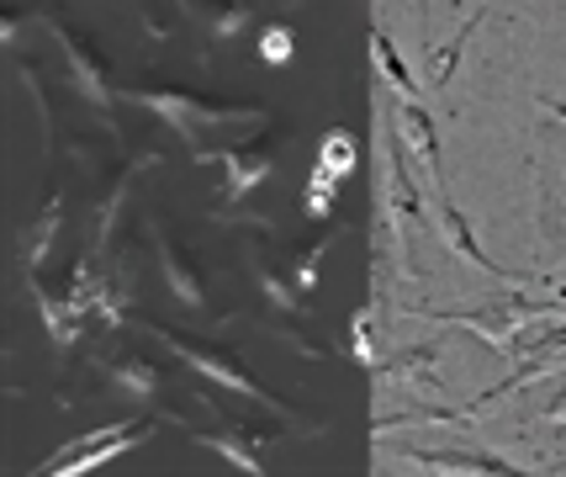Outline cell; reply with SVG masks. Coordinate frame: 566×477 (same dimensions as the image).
Masks as SVG:
<instances>
[{"label": "cell", "instance_id": "27", "mask_svg": "<svg viewBox=\"0 0 566 477\" xmlns=\"http://www.w3.org/2000/svg\"><path fill=\"white\" fill-rule=\"evenodd\" d=\"M545 419H551V425H566V387L556 393V398H551V408H545Z\"/></svg>", "mask_w": 566, "mask_h": 477}, {"label": "cell", "instance_id": "14", "mask_svg": "<svg viewBox=\"0 0 566 477\" xmlns=\"http://www.w3.org/2000/svg\"><path fill=\"white\" fill-rule=\"evenodd\" d=\"M154 255H159V271H165V281H170L175 302L191 308V313H201V308H207V287H201V271L191 266V255L180 250L165 228L154 234Z\"/></svg>", "mask_w": 566, "mask_h": 477}, {"label": "cell", "instance_id": "1", "mask_svg": "<svg viewBox=\"0 0 566 477\" xmlns=\"http://www.w3.org/2000/svg\"><path fill=\"white\" fill-rule=\"evenodd\" d=\"M423 319H440V324H461L476 340H488L497 355H514V345L524 340V329L535 319H556L566 313V287H556L551 298H524V292H503V298L482 302V308H461V313H440V308H419Z\"/></svg>", "mask_w": 566, "mask_h": 477}, {"label": "cell", "instance_id": "29", "mask_svg": "<svg viewBox=\"0 0 566 477\" xmlns=\"http://www.w3.org/2000/svg\"><path fill=\"white\" fill-rule=\"evenodd\" d=\"M556 473H566V462H562V467H556Z\"/></svg>", "mask_w": 566, "mask_h": 477}, {"label": "cell", "instance_id": "6", "mask_svg": "<svg viewBox=\"0 0 566 477\" xmlns=\"http://www.w3.org/2000/svg\"><path fill=\"white\" fill-rule=\"evenodd\" d=\"M49 32L59 38V49H64V59H70V75H74V91L96 106L101 117L112 123V80H106V59L96 53V43L85 38V32H74L70 22H59V17H49Z\"/></svg>", "mask_w": 566, "mask_h": 477}, {"label": "cell", "instance_id": "15", "mask_svg": "<svg viewBox=\"0 0 566 477\" xmlns=\"http://www.w3.org/2000/svg\"><path fill=\"white\" fill-rule=\"evenodd\" d=\"M186 435H191L197 446H207V452H218L222 462L233 467V473H244V477H265V473H271V467L260 462V435L249 440V425L212 429V435H207V429H191V425H186Z\"/></svg>", "mask_w": 566, "mask_h": 477}, {"label": "cell", "instance_id": "17", "mask_svg": "<svg viewBox=\"0 0 566 477\" xmlns=\"http://www.w3.org/2000/svg\"><path fill=\"white\" fill-rule=\"evenodd\" d=\"M482 22H488V11L476 6L467 22L455 27V38H450V43L429 49V59H423V64H429V91H434V96H444V91H450V80H455V64H461V53H467V43L476 38V27H482Z\"/></svg>", "mask_w": 566, "mask_h": 477}, {"label": "cell", "instance_id": "26", "mask_svg": "<svg viewBox=\"0 0 566 477\" xmlns=\"http://www.w3.org/2000/svg\"><path fill=\"white\" fill-rule=\"evenodd\" d=\"M334 197H339V180H328L323 170H313V176H307V197H302L307 218H323V212H334Z\"/></svg>", "mask_w": 566, "mask_h": 477}, {"label": "cell", "instance_id": "18", "mask_svg": "<svg viewBox=\"0 0 566 477\" xmlns=\"http://www.w3.org/2000/svg\"><path fill=\"white\" fill-rule=\"evenodd\" d=\"M313 170H323V176L339 180V186L360 170V144H355L349 127H328V133H323L318 138V165H313Z\"/></svg>", "mask_w": 566, "mask_h": 477}, {"label": "cell", "instance_id": "5", "mask_svg": "<svg viewBox=\"0 0 566 477\" xmlns=\"http://www.w3.org/2000/svg\"><path fill=\"white\" fill-rule=\"evenodd\" d=\"M148 435H154V425L148 419H127V425H96V429H85L80 440H70V446H59V452L38 467V473H49V477H85V473H96V467H106L112 456H123L133 452V446H144Z\"/></svg>", "mask_w": 566, "mask_h": 477}, {"label": "cell", "instance_id": "24", "mask_svg": "<svg viewBox=\"0 0 566 477\" xmlns=\"http://www.w3.org/2000/svg\"><path fill=\"white\" fill-rule=\"evenodd\" d=\"M370 319H376V302H360V308H355V319H349V355L366 366L370 377H376V372H381V351H376Z\"/></svg>", "mask_w": 566, "mask_h": 477}, {"label": "cell", "instance_id": "7", "mask_svg": "<svg viewBox=\"0 0 566 477\" xmlns=\"http://www.w3.org/2000/svg\"><path fill=\"white\" fill-rule=\"evenodd\" d=\"M197 159H212V165L222 170L218 201H222V212H233L254 186H265V176H271V165H275V138L239 144V149H218V154H197Z\"/></svg>", "mask_w": 566, "mask_h": 477}, {"label": "cell", "instance_id": "25", "mask_svg": "<svg viewBox=\"0 0 566 477\" xmlns=\"http://www.w3.org/2000/svg\"><path fill=\"white\" fill-rule=\"evenodd\" d=\"M254 53H260L271 70H281V64H292L296 59V32L286 22H265L260 27V38H254Z\"/></svg>", "mask_w": 566, "mask_h": 477}, {"label": "cell", "instance_id": "23", "mask_svg": "<svg viewBox=\"0 0 566 477\" xmlns=\"http://www.w3.org/2000/svg\"><path fill=\"white\" fill-rule=\"evenodd\" d=\"M53 228H59V197L43 207V224L27 228V245H22V266L27 277H38L43 266H49V245H53Z\"/></svg>", "mask_w": 566, "mask_h": 477}, {"label": "cell", "instance_id": "13", "mask_svg": "<svg viewBox=\"0 0 566 477\" xmlns=\"http://www.w3.org/2000/svg\"><path fill=\"white\" fill-rule=\"evenodd\" d=\"M381 387H419V393H440V340H423V345H408L381 361L376 372Z\"/></svg>", "mask_w": 566, "mask_h": 477}, {"label": "cell", "instance_id": "28", "mask_svg": "<svg viewBox=\"0 0 566 477\" xmlns=\"http://www.w3.org/2000/svg\"><path fill=\"white\" fill-rule=\"evenodd\" d=\"M541 106L551 112V123H562L566 127V101H551V96H541Z\"/></svg>", "mask_w": 566, "mask_h": 477}, {"label": "cell", "instance_id": "8", "mask_svg": "<svg viewBox=\"0 0 566 477\" xmlns=\"http://www.w3.org/2000/svg\"><path fill=\"white\" fill-rule=\"evenodd\" d=\"M387 117H392V127L402 133V144H408V154L423 165V176H429V186H444V149H440V127H434V117L423 112V101H387Z\"/></svg>", "mask_w": 566, "mask_h": 477}, {"label": "cell", "instance_id": "3", "mask_svg": "<svg viewBox=\"0 0 566 477\" xmlns=\"http://www.w3.org/2000/svg\"><path fill=\"white\" fill-rule=\"evenodd\" d=\"M138 329H148L154 340H165L191 372H197L201 382H212V387H222V393H239V398H249V403H260V408H271V414H281V419H292V408L281 398H271L260 382L249 377L244 366H239V355H228V351H218V345H197L191 334H175V329H159V324H138Z\"/></svg>", "mask_w": 566, "mask_h": 477}, {"label": "cell", "instance_id": "2", "mask_svg": "<svg viewBox=\"0 0 566 477\" xmlns=\"http://www.w3.org/2000/svg\"><path fill=\"white\" fill-rule=\"evenodd\" d=\"M127 96L148 106L154 117H165V123L197 149V133L201 127H233V123H271V112L265 106H249V101H218V96H197V91H180V85H133Z\"/></svg>", "mask_w": 566, "mask_h": 477}, {"label": "cell", "instance_id": "20", "mask_svg": "<svg viewBox=\"0 0 566 477\" xmlns=\"http://www.w3.org/2000/svg\"><path fill=\"white\" fill-rule=\"evenodd\" d=\"M370 59H376V70L387 75V85H392L402 101H423L413 75H408V64H402V53H397V43L381 32V27H370Z\"/></svg>", "mask_w": 566, "mask_h": 477}, {"label": "cell", "instance_id": "11", "mask_svg": "<svg viewBox=\"0 0 566 477\" xmlns=\"http://www.w3.org/2000/svg\"><path fill=\"white\" fill-rule=\"evenodd\" d=\"M402 462H413L419 473H444V477H471V473H524L514 462H503L493 452H467V446H408Z\"/></svg>", "mask_w": 566, "mask_h": 477}, {"label": "cell", "instance_id": "21", "mask_svg": "<svg viewBox=\"0 0 566 477\" xmlns=\"http://www.w3.org/2000/svg\"><path fill=\"white\" fill-rule=\"evenodd\" d=\"M112 387L117 393H127V398H154L159 393V366L154 361H144V355H123V361H112Z\"/></svg>", "mask_w": 566, "mask_h": 477}, {"label": "cell", "instance_id": "12", "mask_svg": "<svg viewBox=\"0 0 566 477\" xmlns=\"http://www.w3.org/2000/svg\"><path fill=\"white\" fill-rule=\"evenodd\" d=\"M249 271H254V287L265 292V302H271L275 313H302L307 308V298H302V287H296L292 271H281L275 266V245L271 234H260L254 245H249Z\"/></svg>", "mask_w": 566, "mask_h": 477}, {"label": "cell", "instance_id": "19", "mask_svg": "<svg viewBox=\"0 0 566 477\" xmlns=\"http://www.w3.org/2000/svg\"><path fill=\"white\" fill-rule=\"evenodd\" d=\"M180 6H186V11H191V17H197V22L218 38V43L239 38V32L249 27V6H244V0H180Z\"/></svg>", "mask_w": 566, "mask_h": 477}, {"label": "cell", "instance_id": "4", "mask_svg": "<svg viewBox=\"0 0 566 477\" xmlns=\"http://www.w3.org/2000/svg\"><path fill=\"white\" fill-rule=\"evenodd\" d=\"M376 207L387 212V234H392V250L408 255V234L423 224V191L413 180V154L402 144V133L387 117V191L376 186Z\"/></svg>", "mask_w": 566, "mask_h": 477}, {"label": "cell", "instance_id": "16", "mask_svg": "<svg viewBox=\"0 0 566 477\" xmlns=\"http://www.w3.org/2000/svg\"><path fill=\"white\" fill-rule=\"evenodd\" d=\"M27 287H32V302H38V313H43V324H49V340L59 355L74 351V340L85 334V313H74L64 298H53L49 287H43V277H27Z\"/></svg>", "mask_w": 566, "mask_h": 477}, {"label": "cell", "instance_id": "22", "mask_svg": "<svg viewBox=\"0 0 566 477\" xmlns=\"http://www.w3.org/2000/svg\"><path fill=\"white\" fill-rule=\"evenodd\" d=\"M334 250V228H323L318 239L307 245V250H296L292 255V277H296V287H302V298H313L318 292V281H323V255Z\"/></svg>", "mask_w": 566, "mask_h": 477}, {"label": "cell", "instance_id": "10", "mask_svg": "<svg viewBox=\"0 0 566 477\" xmlns=\"http://www.w3.org/2000/svg\"><path fill=\"white\" fill-rule=\"evenodd\" d=\"M434 218H440V239H444V250H450V255H461V260H471V266H482L488 277H503L509 287H524V277L503 271L493 255H482V245H476V234H471V224H467V212L450 201V191H444V186H434Z\"/></svg>", "mask_w": 566, "mask_h": 477}, {"label": "cell", "instance_id": "9", "mask_svg": "<svg viewBox=\"0 0 566 477\" xmlns=\"http://www.w3.org/2000/svg\"><path fill=\"white\" fill-rule=\"evenodd\" d=\"M514 355H530V361H524V366H518V372H514V377H509V382H497V387H488L482 398H471V403H467L471 414H482L488 403L509 398V393H518V387H530V382L541 377V372H551V366H556V361H562V355H566V324L545 329V334H535V340H518V345H514Z\"/></svg>", "mask_w": 566, "mask_h": 477}]
</instances>
